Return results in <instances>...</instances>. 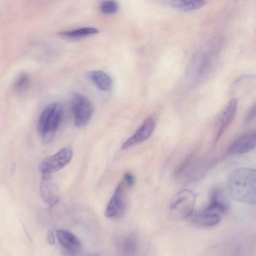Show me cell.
Listing matches in <instances>:
<instances>
[{"mask_svg":"<svg viewBox=\"0 0 256 256\" xmlns=\"http://www.w3.org/2000/svg\"><path fill=\"white\" fill-rule=\"evenodd\" d=\"M256 116V104L253 106L248 110L245 118V122L246 124L250 122L255 118Z\"/></svg>","mask_w":256,"mask_h":256,"instance_id":"cell-20","label":"cell"},{"mask_svg":"<svg viewBox=\"0 0 256 256\" xmlns=\"http://www.w3.org/2000/svg\"><path fill=\"white\" fill-rule=\"evenodd\" d=\"M84 256H100L98 254L96 253L92 252V253L88 254Z\"/></svg>","mask_w":256,"mask_h":256,"instance_id":"cell-23","label":"cell"},{"mask_svg":"<svg viewBox=\"0 0 256 256\" xmlns=\"http://www.w3.org/2000/svg\"><path fill=\"white\" fill-rule=\"evenodd\" d=\"M222 215L217 210L207 206L198 212H193L188 219L196 226L210 228L218 224Z\"/></svg>","mask_w":256,"mask_h":256,"instance_id":"cell-7","label":"cell"},{"mask_svg":"<svg viewBox=\"0 0 256 256\" xmlns=\"http://www.w3.org/2000/svg\"><path fill=\"white\" fill-rule=\"evenodd\" d=\"M196 196L188 189L181 190L172 198L169 206V214L174 220L188 218L194 212Z\"/></svg>","mask_w":256,"mask_h":256,"instance_id":"cell-4","label":"cell"},{"mask_svg":"<svg viewBox=\"0 0 256 256\" xmlns=\"http://www.w3.org/2000/svg\"><path fill=\"white\" fill-rule=\"evenodd\" d=\"M71 106L75 125L80 128L84 126L88 122L94 112L92 102L86 96L74 93L72 96Z\"/></svg>","mask_w":256,"mask_h":256,"instance_id":"cell-5","label":"cell"},{"mask_svg":"<svg viewBox=\"0 0 256 256\" xmlns=\"http://www.w3.org/2000/svg\"><path fill=\"white\" fill-rule=\"evenodd\" d=\"M238 106V100L232 98L229 100L220 113L217 122L215 142L221 138L234 119Z\"/></svg>","mask_w":256,"mask_h":256,"instance_id":"cell-8","label":"cell"},{"mask_svg":"<svg viewBox=\"0 0 256 256\" xmlns=\"http://www.w3.org/2000/svg\"><path fill=\"white\" fill-rule=\"evenodd\" d=\"M136 237L129 234L121 238L118 243V250L120 256H134L138 250Z\"/></svg>","mask_w":256,"mask_h":256,"instance_id":"cell-15","label":"cell"},{"mask_svg":"<svg viewBox=\"0 0 256 256\" xmlns=\"http://www.w3.org/2000/svg\"><path fill=\"white\" fill-rule=\"evenodd\" d=\"M155 126L156 121L154 117H147L136 132L122 145L121 149H126L148 139L152 134Z\"/></svg>","mask_w":256,"mask_h":256,"instance_id":"cell-10","label":"cell"},{"mask_svg":"<svg viewBox=\"0 0 256 256\" xmlns=\"http://www.w3.org/2000/svg\"><path fill=\"white\" fill-rule=\"evenodd\" d=\"M100 9L104 14H112L118 11V4L114 0L104 1L100 4Z\"/></svg>","mask_w":256,"mask_h":256,"instance_id":"cell-18","label":"cell"},{"mask_svg":"<svg viewBox=\"0 0 256 256\" xmlns=\"http://www.w3.org/2000/svg\"><path fill=\"white\" fill-rule=\"evenodd\" d=\"M126 200L124 184L120 183L116 186L105 211V216L110 218L121 216L126 209Z\"/></svg>","mask_w":256,"mask_h":256,"instance_id":"cell-9","label":"cell"},{"mask_svg":"<svg viewBox=\"0 0 256 256\" xmlns=\"http://www.w3.org/2000/svg\"><path fill=\"white\" fill-rule=\"evenodd\" d=\"M220 40H212L203 50L196 52L192 56L186 70V77L196 84L203 80L210 72L215 56L220 47Z\"/></svg>","mask_w":256,"mask_h":256,"instance_id":"cell-2","label":"cell"},{"mask_svg":"<svg viewBox=\"0 0 256 256\" xmlns=\"http://www.w3.org/2000/svg\"><path fill=\"white\" fill-rule=\"evenodd\" d=\"M72 156L73 150L70 147L64 148L56 154L44 158L39 164L38 170L42 174L56 172L67 165Z\"/></svg>","mask_w":256,"mask_h":256,"instance_id":"cell-6","label":"cell"},{"mask_svg":"<svg viewBox=\"0 0 256 256\" xmlns=\"http://www.w3.org/2000/svg\"><path fill=\"white\" fill-rule=\"evenodd\" d=\"M64 114L62 104L58 102L52 103L42 110L37 124V130L42 140L50 142L62 120Z\"/></svg>","mask_w":256,"mask_h":256,"instance_id":"cell-3","label":"cell"},{"mask_svg":"<svg viewBox=\"0 0 256 256\" xmlns=\"http://www.w3.org/2000/svg\"><path fill=\"white\" fill-rule=\"evenodd\" d=\"M227 185L230 195L235 200L248 204H255V169L240 168L232 170L228 176Z\"/></svg>","mask_w":256,"mask_h":256,"instance_id":"cell-1","label":"cell"},{"mask_svg":"<svg viewBox=\"0 0 256 256\" xmlns=\"http://www.w3.org/2000/svg\"><path fill=\"white\" fill-rule=\"evenodd\" d=\"M87 76L102 90L108 91L112 87V80L111 77L104 71L92 70L87 73Z\"/></svg>","mask_w":256,"mask_h":256,"instance_id":"cell-14","label":"cell"},{"mask_svg":"<svg viewBox=\"0 0 256 256\" xmlns=\"http://www.w3.org/2000/svg\"><path fill=\"white\" fill-rule=\"evenodd\" d=\"M206 0H172L170 5L173 8L182 12H192L202 7L206 3Z\"/></svg>","mask_w":256,"mask_h":256,"instance_id":"cell-16","label":"cell"},{"mask_svg":"<svg viewBox=\"0 0 256 256\" xmlns=\"http://www.w3.org/2000/svg\"><path fill=\"white\" fill-rule=\"evenodd\" d=\"M47 240L48 242L50 244H54V236L52 230H48L47 233Z\"/></svg>","mask_w":256,"mask_h":256,"instance_id":"cell-22","label":"cell"},{"mask_svg":"<svg viewBox=\"0 0 256 256\" xmlns=\"http://www.w3.org/2000/svg\"><path fill=\"white\" fill-rule=\"evenodd\" d=\"M98 30L93 27H84L70 30L61 32L58 33L60 36L68 38H80L97 34Z\"/></svg>","mask_w":256,"mask_h":256,"instance_id":"cell-17","label":"cell"},{"mask_svg":"<svg viewBox=\"0 0 256 256\" xmlns=\"http://www.w3.org/2000/svg\"><path fill=\"white\" fill-rule=\"evenodd\" d=\"M28 84V76L25 73H22L16 78L14 84V88L18 91H22L26 88Z\"/></svg>","mask_w":256,"mask_h":256,"instance_id":"cell-19","label":"cell"},{"mask_svg":"<svg viewBox=\"0 0 256 256\" xmlns=\"http://www.w3.org/2000/svg\"><path fill=\"white\" fill-rule=\"evenodd\" d=\"M40 191L42 198L49 206H54L58 202V187L50 174H42Z\"/></svg>","mask_w":256,"mask_h":256,"instance_id":"cell-11","label":"cell"},{"mask_svg":"<svg viewBox=\"0 0 256 256\" xmlns=\"http://www.w3.org/2000/svg\"><path fill=\"white\" fill-rule=\"evenodd\" d=\"M124 179L126 184L128 186H132L134 183V178L133 175L128 172L124 174Z\"/></svg>","mask_w":256,"mask_h":256,"instance_id":"cell-21","label":"cell"},{"mask_svg":"<svg viewBox=\"0 0 256 256\" xmlns=\"http://www.w3.org/2000/svg\"><path fill=\"white\" fill-rule=\"evenodd\" d=\"M58 241L68 255L73 256L81 250L82 244L78 238L72 232L59 230L56 232Z\"/></svg>","mask_w":256,"mask_h":256,"instance_id":"cell-13","label":"cell"},{"mask_svg":"<svg viewBox=\"0 0 256 256\" xmlns=\"http://www.w3.org/2000/svg\"><path fill=\"white\" fill-rule=\"evenodd\" d=\"M256 148V132L250 131L236 138L229 146L227 152L230 154H242L252 151Z\"/></svg>","mask_w":256,"mask_h":256,"instance_id":"cell-12","label":"cell"}]
</instances>
